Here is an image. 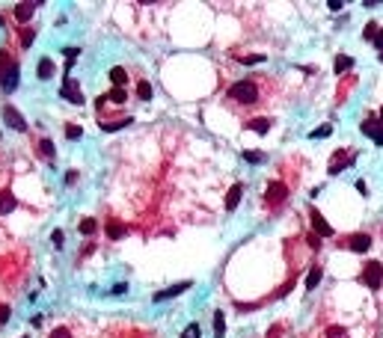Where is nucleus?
<instances>
[{
	"label": "nucleus",
	"mask_w": 383,
	"mask_h": 338,
	"mask_svg": "<svg viewBox=\"0 0 383 338\" xmlns=\"http://www.w3.org/2000/svg\"><path fill=\"white\" fill-rule=\"evenodd\" d=\"M360 282L368 288V291H380L383 285V264L380 261H366V267H363V273H360Z\"/></svg>",
	"instance_id": "nucleus-3"
},
{
	"label": "nucleus",
	"mask_w": 383,
	"mask_h": 338,
	"mask_svg": "<svg viewBox=\"0 0 383 338\" xmlns=\"http://www.w3.org/2000/svg\"><path fill=\"white\" fill-rule=\"evenodd\" d=\"M137 98H140V101H149V98H152V83H149L146 77L137 80Z\"/></svg>",
	"instance_id": "nucleus-22"
},
{
	"label": "nucleus",
	"mask_w": 383,
	"mask_h": 338,
	"mask_svg": "<svg viewBox=\"0 0 383 338\" xmlns=\"http://www.w3.org/2000/svg\"><path fill=\"white\" fill-rule=\"evenodd\" d=\"M110 83H113V86H119V89H125V83H128V71H125L122 66L110 68Z\"/></svg>",
	"instance_id": "nucleus-18"
},
{
	"label": "nucleus",
	"mask_w": 383,
	"mask_h": 338,
	"mask_svg": "<svg viewBox=\"0 0 383 338\" xmlns=\"http://www.w3.org/2000/svg\"><path fill=\"white\" fill-rule=\"evenodd\" d=\"M125 125H131V119H119V122H101V131L113 134V131H119V128H125Z\"/></svg>",
	"instance_id": "nucleus-25"
},
{
	"label": "nucleus",
	"mask_w": 383,
	"mask_h": 338,
	"mask_svg": "<svg viewBox=\"0 0 383 338\" xmlns=\"http://www.w3.org/2000/svg\"><path fill=\"white\" fill-rule=\"evenodd\" d=\"M333 134V125H321V128H315L309 136H315V139H324V136H330Z\"/></svg>",
	"instance_id": "nucleus-32"
},
{
	"label": "nucleus",
	"mask_w": 383,
	"mask_h": 338,
	"mask_svg": "<svg viewBox=\"0 0 383 338\" xmlns=\"http://www.w3.org/2000/svg\"><path fill=\"white\" fill-rule=\"evenodd\" d=\"M241 199H244V184L238 181V184H232V190L226 193V211H235Z\"/></svg>",
	"instance_id": "nucleus-16"
},
{
	"label": "nucleus",
	"mask_w": 383,
	"mask_h": 338,
	"mask_svg": "<svg viewBox=\"0 0 383 338\" xmlns=\"http://www.w3.org/2000/svg\"><path fill=\"white\" fill-rule=\"evenodd\" d=\"M374 45H377V48H380V53H383V30L377 36H374Z\"/></svg>",
	"instance_id": "nucleus-38"
},
{
	"label": "nucleus",
	"mask_w": 383,
	"mask_h": 338,
	"mask_svg": "<svg viewBox=\"0 0 383 338\" xmlns=\"http://www.w3.org/2000/svg\"><path fill=\"white\" fill-rule=\"evenodd\" d=\"M285 202H288V184H282L279 178H273V181L267 184V190H264V196H261V205H264L267 211H277V208H282Z\"/></svg>",
	"instance_id": "nucleus-2"
},
{
	"label": "nucleus",
	"mask_w": 383,
	"mask_h": 338,
	"mask_svg": "<svg viewBox=\"0 0 383 338\" xmlns=\"http://www.w3.org/2000/svg\"><path fill=\"white\" fill-rule=\"evenodd\" d=\"M306 243H309L312 249H318V246H321V237L315 235V232H309V235H306Z\"/></svg>",
	"instance_id": "nucleus-37"
},
{
	"label": "nucleus",
	"mask_w": 383,
	"mask_h": 338,
	"mask_svg": "<svg viewBox=\"0 0 383 338\" xmlns=\"http://www.w3.org/2000/svg\"><path fill=\"white\" fill-rule=\"evenodd\" d=\"M371 139H374L377 146H383V128H380V131H377V134H374V136H371Z\"/></svg>",
	"instance_id": "nucleus-39"
},
{
	"label": "nucleus",
	"mask_w": 383,
	"mask_h": 338,
	"mask_svg": "<svg viewBox=\"0 0 383 338\" xmlns=\"http://www.w3.org/2000/svg\"><path fill=\"white\" fill-rule=\"evenodd\" d=\"M377 131H380V125H377V119H366V122H363V134L374 136V134H377Z\"/></svg>",
	"instance_id": "nucleus-29"
},
{
	"label": "nucleus",
	"mask_w": 383,
	"mask_h": 338,
	"mask_svg": "<svg viewBox=\"0 0 383 338\" xmlns=\"http://www.w3.org/2000/svg\"><path fill=\"white\" fill-rule=\"evenodd\" d=\"M318 282H321V267H312L309 276H306V288L312 291V288H318Z\"/></svg>",
	"instance_id": "nucleus-28"
},
{
	"label": "nucleus",
	"mask_w": 383,
	"mask_h": 338,
	"mask_svg": "<svg viewBox=\"0 0 383 338\" xmlns=\"http://www.w3.org/2000/svg\"><path fill=\"white\" fill-rule=\"evenodd\" d=\"M324 338H350V335H348V329H345V326H339V323H336V326H330V329L324 332Z\"/></svg>",
	"instance_id": "nucleus-27"
},
{
	"label": "nucleus",
	"mask_w": 383,
	"mask_h": 338,
	"mask_svg": "<svg viewBox=\"0 0 383 338\" xmlns=\"http://www.w3.org/2000/svg\"><path fill=\"white\" fill-rule=\"evenodd\" d=\"M181 338H199V323H190V326L181 332Z\"/></svg>",
	"instance_id": "nucleus-36"
},
{
	"label": "nucleus",
	"mask_w": 383,
	"mask_h": 338,
	"mask_svg": "<svg viewBox=\"0 0 383 338\" xmlns=\"http://www.w3.org/2000/svg\"><path fill=\"white\" fill-rule=\"evenodd\" d=\"M95 229H98V220H92V217H84V220H80V232H84V235H95Z\"/></svg>",
	"instance_id": "nucleus-26"
},
{
	"label": "nucleus",
	"mask_w": 383,
	"mask_h": 338,
	"mask_svg": "<svg viewBox=\"0 0 383 338\" xmlns=\"http://www.w3.org/2000/svg\"><path fill=\"white\" fill-rule=\"evenodd\" d=\"M3 122H6L12 131H18V134H27V119L21 116L12 104H6V107H3Z\"/></svg>",
	"instance_id": "nucleus-8"
},
{
	"label": "nucleus",
	"mask_w": 383,
	"mask_h": 338,
	"mask_svg": "<svg viewBox=\"0 0 383 338\" xmlns=\"http://www.w3.org/2000/svg\"><path fill=\"white\" fill-rule=\"evenodd\" d=\"M270 125H273V119L270 116H253L244 122V128H250V131H259V134H267L270 131Z\"/></svg>",
	"instance_id": "nucleus-13"
},
{
	"label": "nucleus",
	"mask_w": 383,
	"mask_h": 338,
	"mask_svg": "<svg viewBox=\"0 0 383 338\" xmlns=\"http://www.w3.org/2000/svg\"><path fill=\"white\" fill-rule=\"evenodd\" d=\"M350 68H353V57H348V53H336V60H333V71L342 74V71H350Z\"/></svg>",
	"instance_id": "nucleus-17"
},
{
	"label": "nucleus",
	"mask_w": 383,
	"mask_h": 338,
	"mask_svg": "<svg viewBox=\"0 0 383 338\" xmlns=\"http://www.w3.org/2000/svg\"><path fill=\"white\" fill-rule=\"evenodd\" d=\"M214 335L223 338L226 335V323H223V312H214Z\"/></svg>",
	"instance_id": "nucleus-24"
},
{
	"label": "nucleus",
	"mask_w": 383,
	"mask_h": 338,
	"mask_svg": "<svg viewBox=\"0 0 383 338\" xmlns=\"http://www.w3.org/2000/svg\"><path fill=\"white\" fill-rule=\"evenodd\" d=\"M107 101H113V104H119V107H122V104L128 101V89H119V86H113V89H110L107 95H101V98L95 101V107H104Z\"/></svg>",
	"instance_id": "nucleus-11"
},
{
	"label": "nucleus",
	"mask_w": 383,
	"mask_h": 338,
	"mask_svg": "<svg viewBox=\"0 0 383 338\" xmlns=\"http://www.w3.org/2000/svg\"><path fill=\"white\" fill-rule=\"evenodd\" d=\"M77 332H80V323L77 321H74V326H71V323H60V326L51 329L48 338H77Z\"/></svg>",
	"instance_id": "nucleus-12"
},
{
	"label": "nucleus",
	"mask_w": 383,
	"mask_h": 338,
	"mask_svg": "<svg viewBox=\"0 0 383 338\" xmlns=\"http://www.w3.org/2000/svg\"><path fill=\"white\" fill-rule=\"evenodd\" d=\"M24 338H27V335H24Z\"/></svg>",
	"instance_id": "nucleus-42"
},
{
	"label": "nucleus",
	"mask_w": 383,
	"mask_h": 338,
	"mask_svg": "<svg viewBox=\"0 0 383 338\" xmlns=\"http://www.w3.org/2000/svg\"><path fill=\"white\" fill-rule=\"evenodd\" d=\"M380 119H383V107H380Z\"/></svg>",
	"instance_id": "nucleus-40"
},
{
	"label": "nucleus",
	"mask_w": 383,
	"mask_h": 338,
	"mask_svg": "<svg viewBox=\"0 0 383 338\" xmlns=\"http://www.w3.org/2000/svg\"><path fill=\"white\" fill-rule=\"evenodd\" d=\"M107 338H157L152 329H143V326H131V323H113Z\"/></svg>",
	"instance_id": "nucleus-4"
},
{
	"label": "nucleus",
	"mask_w": 383,
	"mask_h": 338,
	"mask_svg": "<svg viewBox=\"0 0 383 338\" xmlns=\"http://www.w3.org/2000/svg\"><path fill=\"white\" fill-rule=\"evenodd\" d=\"M380 33V27H377V21H368L366 24V30H363V36H366L368 42H374V36Z\"/></svg>",
	"instance_id": "nucleus-30"
},
{
	"label": "nucleus",
	"mask_w": 383,
	"mask_h": 338,
	"mask_svg": "<svg viewBox=\"0 0 383 338\" xmlns=\"http://www.w3.org/2000/svg\"><path fill=\"white\" fill-rule=\"evenodd\" d=\"M33 9H36V3H18V6H15V18L24 24V21H30Z\"/></svg>",
	"instance_id": "nucleus-21"
},
{
	"label": "nucleus",
	"mask_w": 383,
	"mask_h": 338,
	"mask_svg": "<svg viewBox=\"0 0 383 338\" xmlns=\"http://www.w3.org/2000/svg\"><path fill=\"white\" fill-rule=\"evenodd\" d=\"M256 63H264L261 53H253V57H241V66H256Z\"/></svg>",
	"instance_id": "nucleus-35"
},
{
	"label": "nucleus",
	"mask_w": 383,
	"mask_h": 338,
	"mask_svg": "<svg viewBox=\"0 0 383 338\" xmlns=\"http://www.w3.org/2000/svg\"><path fill=\"white\" fill-rule=\"evenodd\" d=\"M309 222H312V229H315V235L318 237H333V232H336L330 222L324 220V214H321L315 205H309Z\"/></svg>",
	"instance_id": "nucleus-7"
},
{
	"label": "nucleus",
	"mask_w": 383,
	"mask_h": 338,
	"mask_svg": "<svg viewBox=\"0 0 383 338\" xmlns=\"http://www.w3.org/2000/svg\"><path fill=\"white\" fill-rule=\"evenodd\" d=\"M104 229H107V237H110V240H119V237L125 235V226L119 220H107Z\"/></svg>",
	"instance_id": "nucleus-20"
},
{
	"label": "nucleus",
	"mask_w": 383,
	"mask_h": 338,
	"mask_svg": "<svg viewBox=\"0 0 383 338\" xmlns=\"http://www.w3.org/2000/svg\"><path fill=\"white\" fill-rule=\"evenodd\" d=\"M277 95L279 86L273 77H244L229 86L223 101L232 113H241L247 122V119H253V113H264L267 107H273Z\"/></svg>",
	"instance_id": "nucleus-1"
},
{
	"label": "nucleus",
	"mask_w": 383,
	"mask_h": 338,
	"mask_svg": "<svg viewBox=\"0 0 383 338\" xmlns=\"http://www.w3.org/2000/svg\"><path fill=\"white\" fill-rule=\"evenodd\" d=\"M33 30H21V48H30L33 45Z\"/></svg>",
	"instance_id": "nucleus-34"
},
{
	"label": "nucleus",
	"mask_w": 383,
	"mask_h": 338,
	"mask_svg": "<svg viewBox=\"0 0 383 338\" xmlns=\"http://www.w3.org/2000/svg\"><path fill=\"white\" fill-rule=\"evenodd\" d=\"M339 243H342L348 252H357V255H360V252H368V249H371V235H366V232H357V235L342 237Z\"/></svg>",
	"instance_id": "nucleus-5"
},
{
	"label": "nucleus",
	"mask_w": 383,
	"mask_h": 338,
	"mask_svg": "<svg viewBox=\"0 0 383 338\" xmlns=\"http://www.w3.org/2000/svg\"><path fill=\"white\" fill-rule=\"evenodd\" d=\"M241 157H244L247 163H261V160H264V152H241Z\"/></svg>",
	"instance_id": "nucleus-31"
},
{
	"label": "nucleus",
	"mask_w": 383,
	"mask_h": 338,
	"mask_svg": "<svg viewBox=\"0 0 383 338\" xmlns=\"http://www.w3.org/2000/svg\"><path fill=\"white\" fill-rule=\"evenodd\" d=\"M353 160H357V152H353V149H339V152L333 154V160H330V166H327V172H330V175H339L342 169L353 166Z\"/></svg>",
	"instance_id": "nucleus-6"
},
{
	"label": "nucleus",
	"mask_w": 383,
	"mask_h": 338,
	"mask_svg": "<svg viewBox=\"0 0 383 338\" xmlns=\"http://www.w3.org/2000/svg\"><path fill=\"white\" fill-rule=\"evenodd\" d=\"M53 74H57L53 60L51 57H42V60H39V68H36V77H39V80H51Z\"/></svg>",
	"instance_id": "nucleus-14"
},
{
	"label": "nucleus",
	"mask_w": 383,
	"mask_h": 338,
	"mask_svg": "<svg viewBox=\"0 0 383 338\" xmlns=\"http://www.w3.org/2000/svg\"><path fill=\"white\" fill-rule=\"evenodd\" d=\"M60 95L66 98V101H71V104H84V92H80V86H77V80H66L63 83V89H60Z\"/></svg>",
	"instance_id": "nucleus-10"
},
{
	"label": "nucleus",
	"mask_w": 383,
	"mask_h": 338,
	"mask_svg": "<svg viewBox=\"0 0 383 338\" xmlns=\"http://www.w3.org/2000/svg\"><path fill=\"white\" fill-rule=\"evenodd\" d=\"M18 74H21V71H18V66H15V63H9V66H6V71L0 74V89H3V92H12V89L18 86Z\"/></svg>",
	"instance_id": "nucleus-9"
},
{
	"label": "nucleus",
	"mask_w": 383,
	"mask_h": 338,
	"mask_svg": "<svg viewBox=\"0 0 383 338\" xmlns=\"http://www.w3.org/2000/svg\"><path fill=\"white\" fill-rule=\"evenodd\" d=\"M66 136H69V139H80V136H84L80 125H66Z\"/></svg>",
	"instance_id": "nucleus-33"
},
{
	"label": "nucleus",
	"mask_w": 383,
	"mask_h": 338,
	"mask_svg": "<svg viewBox=\"0 0 383 338\" xmlns=\"http://www.w3.org/2000/svg\"><path fill=\"white\" fill-rule=\"evenodd\" d=\"M187 288H190V282H181V285H173V288H167V291H157L155 303H167V300H173V297H178V294H184Z\"/></svg>",
	"instance_id": "nucleus-15"
},
{
	"label": "nucleus",
	"mask_w": 383,
	"mask_h": 338,
	"mask_svg": "<svg viewBox=\"0 0 383 338\" xmlns=\"http://www.w3.org/2000/svg\"><path fill=\"white\" fill-rule=\"evenodd\" d=\"M0 27H3V18H0Z\"/></svg>",
	"instance_id": "nucleus-41"
},
{
	"label": "nucleus",
	"mask_w": 383,
	"mask_h": 338,
	"mask_svg": "<svg viewBox=\"0 0 383 338\" xmlns=\"http://www.w3.org/2000/svg\"><path fill=\"white\" fill-rule=\"evenodd\" d=\"M53 152H57V149H53L51 139H42V143H39V154H42L45 160H53Z\"/></svg>",
	"instance_id": "nucleus-23"
},
{
	"label": "nucleus",
	"mask_w": 383,
	"mask_h": 338,
	"mask_svg": "<svg viewBox=\"0 0 383 338\" xmlns=\"http://www.w3.org/2000/svg\"><path fill=\"white\" fill-rule=\"evenodd\" d=\"M15 196H12V190H3L0 193V214H9V211H15Z\"/></svg>",
	"instance_id": "nucleus-19"
}]
</instances>
